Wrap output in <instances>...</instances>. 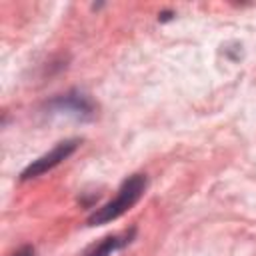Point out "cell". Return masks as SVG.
Returning <instances> with one entry per match:
<instances>
[{
	"mask_svg": "<svg viewBox=\"0 0 256 256\" xmlns=\"http://www.w3.org/2000/svg\"><path fill=\"white\" fill-rule=\"evenodd\" d=\"M134 234H136V228H130L120 234H110V236L102 238L98 244H94L84 256H112L116 250L126 248L134 240Z\"/></svg>",
	"mask_w": 256,
	"mask_h": 256,
	"instance_id": "277c9868",
	"label": "cell"
},
{
	"mask_svg": "<svg viewBox=\"0 0 256 256\" xmlns=\"http://www.w3.org/2000/svg\"><path fill=\"white\" fill-rule=\"evenodd\" d=\"M146 188H148L146 174H132V176H128L120 184L116 196L112 200H108L106 204H102L100 208H96L88 216V226H102V224H108V222L120 218L124 212H128L142 198Z\"/></svg>",
	"mask_w": 256,
	"mask_h": 256,
	"instance_id": "6da1fadb",
	"label": "cell"
},
{
	"mask_svg": "<svg viewBox=\"0 0 256 256\" xmlns=\"http://www.w3.org/2000/svg\"><path fill=\"white\" fill-rule=\"evenodd\" d=\"M48 112L52 114H64L68 118L86 122L92 120L96 116V104L92 102V98L88 94H84L82 90H68L66 94H58L54 96L48 104H46Z\"/></svg>",
	"mask_w": 256,
	"mask_h": 256,
	"instance_id": "7a4b0ae2",
	"label": "cell"
},
{
	"mask_svg": "<svg viewBox=\"0 0 256 256\" xmlns=\"http://www.w3.org/2000/svg\"><path fill=\"white\" fill-rule=\"evenodd\" d=\"M80 146V140L78 138H68V140H62L58 142L52 150H48L46 154L38 156L36 160H32L22 172H20V180L26 182V180H32V178H38L46 172H50L52 168H56L58 164H62L64 160H68L76 148Z\"/></svg>",
	"mask_w": 256,
	"mask_h": 256,
	"instance_id": "3957f363",
	"label": "cell"
},
{
	"mask_svg": "<svg viewBox=\"0 0 256 256\" xmlns=\"http://www.w3.org/2000/svg\"><path fill=\"white\" fill-rule=\"evenodd\" d=\"M12 256H36V250H34V246H30V244H26V246H22V248H18Z\"/></svg>",
	"mask_w": 256,
	"mask_h": 256,
	"instance_id": "5b68a950",
	"label": "cell"
},
{
	"mask_svg": "<svg viewBox=\"0 0 256 256\" xmlns=\"http://www.w3.org/2000/svg\"><path fill=\"white\" fill-rule=\"evenodd\" d=\"M172 18H174V12H172V10H164V12H160V16H158L160 22H168V20H172Z\"/></svg>",
	"mask_w": 256,
	"mask_h": 256,
	"instance_id": "8992f818",
	"label": "cell"
}]
</instances>
